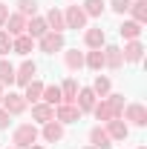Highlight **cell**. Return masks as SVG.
I'll use <instances>...</instances> for the list:
<instances>
[{
  "label": "cell",
  "mask_w": 147,
  "mask_h": 149,
  "mask_svg": "<svg viewBox=\"0 0 147 149\" xmlns=\"http://www.w3.org/2000/svg\"><path fill=\"white\" fill-rule=\"evenodd\" d=\"M37 141H40L37 123H20L12 132V146H18V149H26V146H32V143H37Z\"/></svg>",
  "instance_id": "6da1fadb"
},
{
  "label": "cell",
  "mask_w": 147,
  "mask_h": 149,
  "mask_svg": "<svg viewBox=\"0 0 147 149\" xmlns=\"http://www.w3.org/2000/svg\"><path fill=\"white\" fill-rule=\"evenodd\" d=\"M121 120H124L127 126L144 129V126H147V106H144V103H139V100L124 103V109H121Z\"/></svg>",
  "instance_id": "7a4b0ae2"
},
{
  "label": "cell",
  "mask_w": 147,
  "mask_h": 149,
  "mask_svg": "<svg viewBox=\"0 0 147 149\" xmlns=\"http://www.w3.org/2000/svg\"><path fill=\"white\" fill-rule=\"evenodd\" d=\"M35 46L43 52V55H55V52H64V49H66V40H64L61 32H46L43 37L35 40Z\"/></svg>",
  "instance_id": "3957f363"
},
{
  "label": "cell",
  "mask_w": 147,
  "mask_h": 149,
  "mask_svg": "<svg viewBox=\"0 0 147 149\" xmlns=\"http://www.w3.org/2000/svg\"><path fill=\"white\" fill-rule=\"evenodd\" d=\"M26 106H29V103H26L23 92H12V89H9V92H3L0 109H6L9 115H12V118H15V115H23V112H26Z\"/></svg>",
  "instance_id": "277c9868"
},
{
  "label": "cell",
  "mask_w": 147,
  "mask_h": 149,
  "mask_svg": "<svg viewBox=\"0 0 147 149\" xmlns=\"http://www.w3.org/2000/svg\"><path fill=\"white\" fill-rule=\"evenodd\" d=\"M87 15H84V9L81 6H66L64 9V23H66V29H87Z\"/></svg>",
  "instance_id": "5b68a950"
},
{
  "label": "cell",
  "mask_w": 147,
  "mask_h": 149,
  "mask_svg": "<svg viewBox=\"0 0 147 149\" xmlns=\"http://www.w3.org/2000/svg\"><path fill=\"white\" fill-rule=\"evenodd\" d=\"M35 77H37V63L35 60L26 57L20 66H15V83H18V86H26V83L35 80Z\"/></svg>",
  "instance_id": "8992f818"
},
{
  "label": "cell",
  "mask_w": 147,
  "mask_h": 149,
  "mask_svg": "<svg viewBox=\"0 0 147 149\" xmlns=\"http://www.w3.org/2000/svg\"><path fill=\"white\" fill-rule=\"evenodd\" d=\"M81 118H84V115L78 112L75 103H58V106H55V120L64 123V126H66V123H78Z\"/></svg>",
  "instance_id": "52a82bcc"
},
{
  "label": "cell",
  "mask_w": 147,
  "mask_h": 149,
  "mask_svg": "<svg viewBox=\"0 0 147 149\" xmlns=\"http://www.w3.org/2000/svg\"><path fill=\"white\" fill-rule=\"evenodd\" d=\"M104 69H112V72H118L121 66H124V57H121V46H115V43H107L104 49Z\"/></svg>",
  "instance_id": "ba28073f"
},
{
  "label": "cell",
  "mask_w": 147,
  "mask_h": 149,
  "mask_svg": "<svg viewBox=\"0 0 147 149\" xmlns=\"http://www.w3.org/2000/svg\"><path fill=\"white\" fill-rule=\"evenodd\" d=\"M144 43L141 40H127L124 43V49H121V57H124V63H141L144 60Z\"/></svg>",
  "instance_id": "9c48e42d"
},
{
  "label": "cell",
  "mask_w": 147,
  "mask_h": 149,
  "mask_svg": "<svg viewBox=\"0 0 147 149\" xmlns=\"http://www.w3.org/2000/svg\"><path fill=\"white\" fill-rule=\"evenodd\" d=\"M95 92H92L90 86H78V95H75V106H78V112L81 115H90L92 106H95Z\"/></svg>",
  "instance_id": "30bf717a"
},
{
  "label": "cell",
  "mask_w": 147,
  "mask_h": 149,
  "mask_svg": "<svg viewBox=\"0 0 147 149\" xmlns=\"http://www.w3.org/2000/svg\"><path fill=\"white\" fill-rule=\"evenodd\" d=\"M49 120H55V106H49V103H43V100L32 103V123L43 126V123H49Z\"/></svg>",
  "instance_id": "8fae6325"
},
{
  "label": "cell",
  "mask_w": 147,
  "mask_h": 149,
  "mask_svg": "<svg viewBox=\"0 0 147 149\" xmlns=\"http://www.w3.org/2000/svg\"><path fill=\"white\" fill-rule=\"evenodd\" d=\"M64 135H66V129H64V123H58V120H49V123L40 126V138H43L46 143H61Z\"/></svg>",
  "instance_id": "7c38bea8"
},
{
  "label": "cell",
  "mask_w": 147,
  "mask_h": 149,
  "mask_svg": "<svg viewBox=\"0 0 147 149\" xmlns=\"http://www.w3.org/2000/svg\"><path fill=\"white\" fill-rule=\"evenodd\" d=\"M84 46H87V49H104V46H107L104 29H101V26H90V29L84 32Z\"/></svg>",
  "instance_id": "4fadbf2b"
},
{
  "label": "cell",
  "mask_w": 147,
  "mask_h": 149,
  "mask_svg": "<svg viewBox=\"0 0 147 149\" xmlns=\"http://www.w3.org/2000/svg\"><path fill=\"white\" fill-rule=\"evenodd\" d=\"M104 129H107V135H110V141H127V135H130V126L121 120V118L107 120V123H104Z\"/></svg>",
  "instance_id": "5bb4252c"
},
{
  "label": "cell",
  "mask_w": 147,
  "mask_h": 149,
  "mask_svg": "<svg viewBox=\"0 0 147 149\" xmlns=\"http://www.w3.org/2000/svg\"><path fill=\"white\" fill-rule=\"evenodd\" d=\"M43 20H46V26H49V32H66V23H64V9H58V6H52L46 15H43Z\"/></svg>",
  "instance_id": "9a60e30c"
},
{
  "label": "cell",
  "mask_w": 147,
  "mask_h": 149,
  "mask_svg": "<svg viewBox=\"0 0 147 149\" xmlns=\"http://www.w3.org/2000/svg\"><path fill=\"white\" fill-rule=\"evenodd\" d=\"M26 20H29V17H23V15H18V12H12V15L6 17V23H3V29H6L12 37L26 35Z\"/></svg>",
  "instance_id": "2e32d148"
},
{
  "label": "cell",
  "mask_w": 147,
  "mask_h": 149,
  "mask_svg": "<svg viewBox=\"0 0 147 149\" xmlns=\"http://www.w3.org/2000/svg\"><path fill=\"white\" fill-rule=\"evenodd\" d=\"M12 52L20 57H29L32 52H35V40L29 35H18V37H12Z\"/></svg>",
  "instance_id": "e0dca14e"
},
{
  "label": "cell",
  "mask_w": 147,
  "mask_h": 149,
  "mask_svg": "<svg viewBox=\"0 0 147 149\" xmlns=\"http://www.w3.org/2000/svg\"><path fill=\"white\" fill-rule=\"evenodd\" d=\"M141 32H144V26L136 23V20H130V17L118 26V35L124 37V43H127V40H141Z\"/></svg>",
  "instance_id": "ac0fdd59"
},
{
  "label": "cell",
  "mask_w": 147,
  "mask_h": 149,
  "mask_svg": "<svg viewBox=\"0 0 147 149\" xmlns=\"http://www.w3.org/2000/svg\"><path fill=\"white\" fill-rule=\"evenodd\" d=\"M90 146H95V149H110V146H112L110 135H107V129H104L101 123L90 129Z\"/></svg>",
  "instance_id": "d6986e66"
},
{
  "label": "cell",
  "mask_w": 147,
  "mask_h": 149,
  "mask_svg": "<svg viewBox=\"0 0 147 149\" xmlns=\"http://www.w3.org/2000/svg\"><path fill=\"white\" fill-rule=\"evenodd\" d=\"M90 115H95V120H101V123H107V120L115 118V112H112V106H110V100H107V97H98Z\"/></svg>",
  "instance_id": "ffe728a7"
},
{
  "label": "cell",
  "mask_w": 147,
  "mask_h": 149,
  "mask_svg": "<svg viewBox=\"0 0 147 149\" xmlns=\"http://www.w3.org/2000/svg\"><path fill=\"white\" fill-rule=\"evenodd\" d=\"M49 32V26H46V20L40 17V15H35V17L26 20V35L32 37V40H37V37H43Z\"/></svg>",
  "instance_id": "44dd1931"
},
{
  "label": "cell",
  "mask_w": 147,
  "mask_h": 149,
  "mask_svg": "<svg viewBox=\"0 0 147 149\" xmlns=\"http://www.w3.org/2000/svg\"><path fill=\"white\" fill-rule=\"evenodd\" d=\"M64 66L69 72H81L84 69V52L78 49H64Z\"/></svg>",
  "instance_id": "7402d4cb"
},
{
  "label": "cell",
  "mask_w": 147,
  "mask_h": 149,
  "mask_svg": "<svg viewBox=\"0 0 147 149\" xmlns=\"http://www.w3.org/2000/svg\"><path fill=\"white\" fill-rule=\"evenodd\" d=\"M84 66L92 69V72H101V69H104V52H101V49H90V52H84Z\"/></svg>",
  "instance_id": "603a6c76"
},
{
  "label": "cell",
  "mask_w": 147,
  "mask_h": 149,
  "mask_svg": "<svg viewBox=\"0 0 147 149\" xmlns=\"http://www.w3.org/2000/svg\"><path fill=\"white\" fill-rule=\"evenodd\" d=\"M40 95H43V80H29L26 86H23V97H26V103H37L40 100Z\"/></svg>",
  "instance_id": "cb8c5ba5"
},
{
  "label": "cell",
  "mask_w": 147,
  "mask_h": 149,
  "mask_svg": "<svg viewBox=\"0 0 147 149\" xmlns=\"http://www.w3.org/2000/svg\"><path fill=\"white\" fill-rule=\"evenodd\" d=\"M127 15H130V20H136V23L144 26L147 23V0H133L130 9H127Z\"/></svg>",
  "instance_id": "d4e9b609"
},
{
  "label": "cell",
  "mask_w": 147,
  "mask_h": 149,
  "mask_svg": "<svg viewBox=\"0 0 147 149\" xmlns=\"http://www.w3.org/2000/svg\"><path fill=\"white\" fill-rule=\"evenodd\" d=\"M75 95H78V80L66 77L61 83V103H75Z\"/></svg>",
  "instance_id": "484cf974"
},
{
  "label": "cell",
  "mask_w": 147,
  "mask_h": 149,
  "mask_svg": "<svg viewBox=\"0 0 147 149\" xmlns=\"http://www.w3.org/2000/svg\"><path fill=\"white\" fill-rule=\"evenodd\" d=\"M12 83H15V66L9 63V57H0V86L12 89Z\"/></svg>",
  "instance_id": "4316f807"
},
{
  "label": "cell",
  "mask_w": 147,
  "mask_h": 149,
  "mask_svg": "<svg viewBox=\"0 0 147 149\" xmlns=\"http://www.w3.org/2000/svg\"><path fill=\"white\" fill-rule=\"evenodd\" d=\"M92 92H95V97H107V95L112 92V80L107 77V74H98L95 80H92V86H90Z\"/></svg>",
  "instance_id": "83f0119b"
},
{
  "label": "cell",
  "mask_w": 147,
  "mask_h": 149,
  "mask_svg": "<svg viewBox=\"0 0 147 149\" xmlns=\"http://www.w3.org/2000/svg\"><path fill=\"white\" fill-rule=\"evenodd\" d=\"M40 100L49 103V106H58V103H61V86H58V83H43V95H40Z\"/></svg>",
  "instance_id": "f1b7e54d"
},
{
  "label": "cell",
  "mask_w": 147,
  "mask_h": 149,
  "mask_svg": "<svg viewBox=\"0 0 147 149\" xmlns=\"http://www.w3.org/2000/svg\"><path fill=\"white\" fill-rule=\"evenodd\" d=\"M81 9H84L87 17H101V15L107 12V3H104V0H84Z\"/></svg>",
  "instance_id": "f546056e"
},
{
  "label": "cell",
  "mask_w": 147,
  "mask_h": 149,
  "mask_svg": "<svg viewBox=\"0 0 147 149\" xmlns=\"http://www.w3.org/2000/svg\"><path fill=\"white\" fill-rule=\"evenodd\" d=\"M15 6H18V15H23V17L37 15V0H15Z\"/></svg>",
  "instance_id": "4dcf8cb0"
},
{
  "label": "cell",
  "mask_w": 147,
  "mask_h": 149,
  "mask_svg": "<svg viewBox=\"0 0 147 149\" xmlns=\"http://www.w3.org/2000/svg\"><path fill=\"white\" fill-rule=\"evenodd\" d=\"M9 52H12V35L0 29V57H9Z\"/></svg>",
  "instance_id": "1f68e13d"
},
{
  "label": "cell",
  "mask_w": 147,
  "mask_h": 149,
  "mask_svg": "<svg viewBox=\"0 0 147 149\" xmlns=\"http://www.w3.org/2000/svg\"><path fill=\"white\" fill-rule=\"evenodd\" d=\"M130 3H133V0H110V9L115 12V15H127Z\"/></svg>",
  "instance_id": "d6a6232c"
},
{
  "label": "cell",
  "mask_w": 147,
  "mask_h": 149,
  "mask_svg": "<svg viewBox=\"0 0 147 149\" xmlns=\"http://www.w3.org/2000/svg\"><path fill=\"white\" fill-rule=\"evenodd\" d=\"M9 123H12V115L6 109H0V129H9Z\"/></svg>",
  "instance_id": "836d02e7"
},
{
  "label": "cell",
  "mask_w": 147,
  "mask_h": 149,
  "mask_svg": "<svg viewBox=\"0 0 147 149\" xmlns=\"http://www.w3.org/2000/svg\"><path fill=\"white\" fill-rule=\"evenodd\" d=\"M9 15H12V12H9V3H0V29H3V23H6Z\"/></svg>",
  "instance_id": "e575fe53"
},
{
  "label": "cell",
  "mask_w": 147,
  "mask_h": 149,
  "mask_svg": "<svg viewBox=\"0 0 147 149\" xmlns=\"http://www.w3.org/2000/svg\"><path fill=\"white\" fill-rule=\"evenodd\" d=\"M26 149H43V146H40V143H32V146H26Z\"/></svg>",
  "instance_id": "d590c367"
},
{
  "label": "cell",
  "mask_w": 147,
  "mask_h": 149,
  "mask_svg": "<svg viewBox=\"0 0 147 149\" xmlns=\"http://www.w3.org/2000/svg\"><path fill=\"white\" fill-rule=\"evenodd\" d=\"M3 92H6V89H3V86H0V100H3Z\"/></svg>",
  "instance_id": "8d00e7d4"
},
{
  "label": "cell",
  "mask_w": 147,
  "mask_h": 149,
  "mask_svg": "<svg viewBox=\"0 0 147 149\" xmlns=\"http://www.w3.org/2000/svg\"><path fill=\"white\" fill-rule=\"evenodd\" d=\"M136 149H147V146H144V143H141V146H136Z\"/></svg>",
  "instance_id": "74e56055"
},
{
  "label": "cell",
  "mask_w": 147,
  "mask_h": 149,
  "mask_svg": "<svg viewBox=\"0 0 147 149\" xmlns=\"http://www.w3.org/2000/svg\"><path fill=\"white\" fill-rule=\"evenodd\" d=\"M84 149H95V146H90V143H87V146H84Z\"/></svg>",
  "instance_id": "f35d334b"
},
{
  "label": "cell",
  "mask_w": 147,
  "mask_h": 149,
  "mask_svg": "<svg viewBox=\"0 0 147 149\" xmlns=\"http://www.w3.org/2000/svg\"><path fill=\"white\" fill-rule=\"evenodd\" d=\"M6 149H18V146H6Z\"/></svg>",
  "instance_id": "ab89813d"
}]
</instances>
